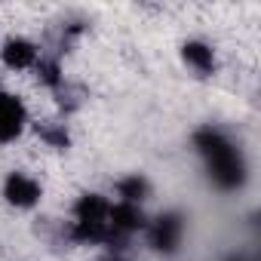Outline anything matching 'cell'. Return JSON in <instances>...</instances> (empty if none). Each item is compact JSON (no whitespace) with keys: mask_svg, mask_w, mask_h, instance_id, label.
<instances>
[{"mask_svg":"<svg viewBox=\"0 0 261 261\" xmlns=\"http://www.w3.org/2000/svg\"><path fill=\"white\" fill-rule=\"evenodd\" d=\"M194 148L200 151V157L206 160L209 178L221 188V191H233L246 181V160L240 154V148L212 126H203L194 133Z\"/></svg>","mask_w":261,"mask_h":261,"instance_id":"1","label":"cell"},{"mask_svg":"<svg viewBox=\"0 0 261 261\" xmlns=\"http://www.w3.org/2000/svg\"><path fill=\"white\" fill-rule=\"evenodd\" d=\"M181 237H185V215L181 212H163L148 224V243H151V249H157L163 255H172L181 246Z\"/></svg>","mask_w":261,"mask_h":261,"instance_id":"2","label":"cell"},{"mask_svg":"<svg viewBox=\"0 0 261 261\" xmlns=\"http://www.w3.org/2000/svg\"><path fill=\"white\" fill-rule=\"evenodd\" d=\"M25 123H28L25 101H22L19 95L4 92V95H0V145L19 139L22 129H25Z\"/></svg>","mask_w":261,"mask_h":261,"instance_id":"3","label":"cell"},{"mask_svg":"<svg viewBox=\"0 0 261 261\" xmlns=\"http://www.w3.org/2000/svg\"><path fill=\"white\" fill-rule=\"evenodd\" d=\"M4 197L16 209H31L40 203V185L25 172H10L4 181Z\"/></svg>","mask_w":261,"mask_h":261,"instance_id":"4","label":"cell"},{"mask_svg":"<svg viewBox=\"0 0 261 261\" xmlns=\"http://www.w3.org/2000/svg\"><path fill=\"white\" fill-rule=\"evenodd\" d=\"M108 224H111L114 233L129 237V233H136V230H145L148 218H145L142 206H136V203H117V206L108 209Z\"/></svg>","mask_w":261,"mask_h":261,"instance_id":"5","label":"cell"},{"mask_svg":"<svg viewBox=\"0 0 261 261\" xmlns=\"http://www.w3.org/2000/svg\"><path fill=\"white\" fill-rule=\"evenodd\" d=\"M4 65L16 68V71H25V68L37 65V46L25 37H10L4 43Z\"/></svg>","mask_w":261,"mask_h":261,"instance_id":"6","label":"cell"},{"mask_svg":"<svg viewBox=\"0 0 261 261\" xmlns=\"http://www.w3.org/2000/svg\"><path fill=\"white\" fill-rule=\"evenodd\" d=\"M181 59H185L197 74H212V71H215V53H212V46L203 43V40H188V43L181 46Z\"/></svg>","mask_w":261,"mask_h":261,"instance_id":"7","label":"cell"},{"mask_svg":"<svg viewBox=\"0 0 261 261\" xmlns=\"http://www.w3.org/2000/svg\"><path fill=\"white\" fill-rule=\"evenodd\" d=\"M111 203L101 194H80L74 203V218L77 221H108Z\"/></svg>","mask_w":261,"mask_h":261,"instance_id":"8","label":"cell"},{"mask_svg":"<svg viewBox=\"0 0 261 261\" xmlns=\"http://www.w3.org/2000/svg\"><path fill=\"white\" fill-rule=\"evenodd\" d=\"M117 194H120V203H142V200H148L151 197V185H148V178L145 175H126V178H120L117 181Z\"/></svg>","mask_w":261,"mask_h":261,"instance_id":"9","label":"cell"},{"mask_svg":"<svg viewBox=\"0 0 261 261\" xmlns=\"http://www.w3.org/2000/svg\"><path fill=\"white\" fill-rule=\"evenodd\" d=\"M37 77H40V83L43 86H49V89H56L59 83H62V68H59V62H37Z\"/></svg>","mask_w":261,"mask_h":261,"instance_id":"10","label":"cell"},{"mask_svg":"<svg viewBox=\"0 0 261 261\" xmlns=\"http://www.w3.org/2000/svg\"><path fill=\"white\" fill-rule=\"evenodd\" d=\"M40 136H43V142H46L49 148H59V151H65V148L71 145V136H68L65 126H43Z\"/></svg>","mask_w":261,"mask_h":261,"instance_id":"11","label":"cell"},{"mask_svg":"<svg viewBox=\"0 0 261 261\" xmlns=\"http://www.w3.org/2000/svg\"><path fill=\"white\" fill-rule=\"evenodd\" d=\"M105 261H129V258H126V255H123V252H111V255H108V258H105Z\"/></svg>","mask_w":261,"mask_h":261,"instance_id":"12","label":"cell"},{"mask_svg":"<svg viewBox=\"0 0 261 261\" xmlns=\"http://www.w3.org/2000/svg\"><path fill=\"white\" fill-rule=\"evenodd\" d=\"M227 261H249V258H243V255H230Z\"/></svg>","mask_w":261,"mask_h":261,"instance_id":"13","label":"cell"},{"mask_svg":"<svg viewBox=\"0 0 261 261\" xmlns=\"http://www.w3.org/2000/svg\"><path fill=\"white\" fill-rule=\"evenodd\" d=\"M0 95H4V86H0Z\"/></svg>","mask_w":261,"mask_h":261,"instance_id":"14","label":"cell"}]
</instances>
